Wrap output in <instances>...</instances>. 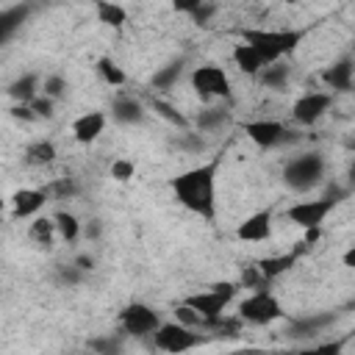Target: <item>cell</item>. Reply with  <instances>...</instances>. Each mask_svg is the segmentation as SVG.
Returning a JSON list of instances; mask_svg holds the SVG:
<instances>
[{
    "label": "cell",
    "instance_id": "8fae6325",
    "mask_svg": "<svg viewBox=\"0 0 355 355\" xmlns=\"http://www.w3.org/2000/svg\"><path fill=\"white\" fill-rule=\"evenodd\" d=\"M183 302H189L200 316H202V324L205 322H214V319H219L222 313H225V308H227V302H230V297L227 294H222V291H216V288H205V291H197V294H189Z\"/></svg>",
    "mask_w": 355,
    "mask_h": 355
},
{
    "label": "cell",
    "instance_id": "cb8c5ba5",
    "mask_svg": "<svg viewBox=\"0 0 355 355\" xmlns=\"http://www.w3.org/2000/svg\"><path fill=\"white\" fill-rule=\"evenodd\" d=\"M53 219H55V230H58V236H61L64 241H75V239L80 236V222H78L75 214H69V211H58Z\"/></svg>",
    "mask_w": 355,
    "mask_h": 355
},
{
    "label": "cell",
    "instance_id": "74e56055",
    "mask_svg": "<svg viewBox=\"0 0 355 355\" xmlns=\"http://www.w3.org/2000/svg\"><path fill=\"white\" fill-rule=\"evenodd\" d=\"M349 150H352V153H355V141H352V144H349Z\"/></svg>",
    "mask_w": 355,
    "mask_h": 355
},
{
    "label": "cell",
    "instance_id": "8d00e7d4",
    "mask_svg": "<svg viewBox=\"0 0 355 355\" xmlns=\"http://www.w3.org/2000/svg\"><path fill=\"white\" fill-rule=\"evenodd\" d=\"M349 178H352V183H355V164H352V169H349Z\"/></svg>",
    "mask_w": 355,
    "mask_h": 355
},
{
    "label": "cell",
    "instance_id": "52a82bcc",
    "mask_svg": "<svg viewBox=\"0 0 355 355\" xmlns=\"http://www.w3.org/2000/svg\"><path fill=\"white\" fill-rule=\"evenodd\" d=\"M191 89L200 94V100H214V97H230V78L222 67L216 64H200L191 72Z\"/></svg>",
    "mask_w": 355,
    "mask_h": 355
},
{
    "label": "cell",
    "instance_id": "4316f807",
    "mask_svg": "<svg viewBox=\"0 0 355 355\" xmlns=\"http://www.w3.org/2000/svg\"><path fill=\"white\" fill-rule=\"evenodd\" d=\"M133 175H136V164H133L130 158H116V161H111V178H114L116 183L133 180Z\"/></svg>",
    "mask_w": 355,
    "mask_h": 355
},
{
    "label": "cell",
    "instance_id": "3957f363",
    "mask_svg": "<svg viewBox=\"0 0 355 355\" xmlns=\"http://www.w3.org/2000/svg\"><path fill=\"white\" fill-rule=\"evenodd\" d=\"M239 319L250 322V324H272V322L283 319V305L272 291L255 288L250 297H244L239 302Z\"/></svg>",
    "mask_w": 355,
    "mask_h": 355
},
{
    "label": "cell",
    "instance_id": "5bb4252c",
    "mask_svg": "<svg viewBox=\"0 0 355 355\" xmlns=\"http://www.w3.org/2000/svg\"><path fill=\"white\" fill-rule=\"evenodd\" d=\"M47 202V191L44 189H19L11 197V211L17 219H28L36 216Z\"/></svg>",
    "mask_w": 355,
    "mask_h": 355
},
{
    "label": "cell",
    "instance_id": "f1b7e54d",
    "mask_svg": "<svg viewBox=\"0 0 355 355\" xmlns=\"http://www.w3.org/2000/svg\"><path fill=\"white\" fill-rule=\"evenodd\" d=\"M222 122H225V111H219V108H205V111H200V116H197L200 130H211V128H216V125H222Z\"/></svg>",
    "mask_w": 355,
    "mask_h": 355
},
{
    "label": "cell",
    "instance_id": "d6986e66",
    "mask_svg": "<svg viewBox=\"0 0 355 355\" xmlns=\"http://www.w3.org/2000/svg\"><path fill=\"white\" fill-rule=\"evenodd\" d=\"M294 261H297V255H294V252H283V255H269V258H261L255 266L261 269V275H263L266 280H272V277L283 275L286 269H291V266H294Z\"/></svg>",
    "mask_w": 355,
    "mask_h": 355
},
{
    "label": "cell",
    "instance_id": "7c38bea8",
    "mask_svg": "<svg viewBox=\"0 0 355 355\" xmlns=\"http://www.w3.org/2000/svg\"><path fill=\"white\" fill-rule=\"evenodd\" d=\"M269 236H272V208L250 214L236 227V239L239 241H269Z\"/></svg>",
    "mask_w": 355,
    "mask_h": 355
},
{
    "label": "cell",
    "instance_id": "7402d4cb",
    "mask_svg": "<svg viewBox=\"0 0 355 355\" xmlns=\"http://www.w3.org/2000/svg\"><path fill=\"white\" fill-rule=\"evenodd\" d=\"M97 75H100L108 86H125V80H128V75L122 72V67H119L114 58H108V55L97 58Z\"/></svg>",
    "mask_w": 355,
    "mask_h": 355
},
{
    "label": "cell",
    "instance_id": "ba28073f",
    "mask_svg": "<svg viewBox=\"0 0 355 355\" xmlns=\"http://www.w3.org/2000/svg\"><path fill=\"white\" fill-rule=\"evenodd\" d=\"M119 324H122L125 333L141 338V336H153V333L158 330L161 316H158L155 308H150V305H144V302H130V305H125V308L119 311Z\"/></svg>",
    "mask_w": 355,
    "mask_h": 355
},
{
    "label": "cell",
    "instance_id": "ffe728a7",
    "mask_svg": "<svg viewBox=\"0 0 355 355\" xmlns=\"http://www.w3.org/2000/svg\"><path fill=\"white\" fill-rule=\"evenodd\" d=\"M36 89H39V75L28 72V75L17 78V80L8 86V94H11L14 100H19V103H31V100L36 97Z\"/></svg>",
    "mask_w": 355,
    "mask_h": 355
},
{
    "label": "cell",
    "instance_id": "9a60e30c",
    "mask_svg": "<svg viewBox=\"0 0 355 355\" xmlns=\"http://www.w3.org/2000/svg\"><path fill=\"white\" fill-rule=\"evenodd\" d=\"M111 116L119 125H139V122H144V105L130 94H119L111 103Z\"/></svg>",
    "mask_w": 355,
    "mask_h": 355
},
{
    "label": "cell",
    "instance_id": "1f68e13d",
    "mask_svg": "<svg viewBox=\"0 0 355 355\" xmlns=\"http://www.w3.org/2000/svg\"><path fill=\"white\" fill-rule=\"evenodd\" d=\"M11 116H14V119H22V122H33V119H39L36 111H33L28 103H17V105L11 108Z\"/></svg>",
    "mask_w": 355,
    "mask_h": 355
},
{
    "label": "cell",
    "instance_id": "44dd1931",
    "mask_svg": "<svg viewBox=\"0 0 355 355\" xmlns=\"http://www.w3.org/2000/svg\"><path fill=\"white\" fill-rule=\"evenodd\" d=\"M25 161H28V164H39V166L53 164V161H55V144H53V141H44V139L28 144V147H25Z\"/></svg>",
    "mask_w": 355,
    "mask_h": 355
},
{
    "label": "cell",
    "instance_id": "4fadbf2b",
    "mask_svg": "<svg viewBox=\"0 0 355 355\" xmlns=\"http://www.w3.org/2000/svg\"><path fill=\"white\" fill-rule=\"evenodd\" d=\"M105 130V114L103 111H86L72 122V139L78 144H94Z\"/></svg>",
    "mask_w": 355,
    "mask_h": 355
},
{
    "label": "cell",
    "instance_id": "e0dca14e",
    "mask_svg": "<svg viewBox=\"0 0 355 355\" xmlns=\"http://www.w3.org/2000/svg\"><path fill=\"white\" fill-rule=\"evenodd\" d=\"M233 64L244 72V75H261V69L266 67V61L258 55V50L252 47V44H247V42H239L236 47H233Z\"/></svg>",
    "mask_w": 355,
    "mask_h": 355
},
{
    "label": "cell",
    "instance_id": "30bf717a",
    "mask_svg": "<svg viewBox=\"0 0 355 355\" xmlns=\"http://www.w3.org/2000/svg\"><path fill=\"white\" fill-rule=\"evenodd\" d=\"M330 103H333V94L330 92H308V94H302V97L294 100L291 116L300 125H316L327 114Z\"/></svg>",
    "mask_w": 355,
    "mask_h": 355
},
{
    "label": "cell",
    "instance_id": "277c9868",
    "mask_svg": "<svg viewBox=\"0 0 355 355\" xmlns=\"http://www.w3.org/2000/svg\"><path fill=\"white\" fill-rule=\"evenodd\" d=\"M324 175V158L319 153H305V155H297L286 164L283 169V180L286 186H291L294 191H308L311 186H316Z\"/></svg>",
    "mask_w": 355,
    "mask_h": 355
},
{
    "label": "cell",
    "instance_id": "8992f818",
    "mask_svg": "<svg viewBox=\"0 0 355 355\" xmlns=\"http://www.w3.org/2000/svg\"><path fill=\"white\" fill-rule=\"evenodd\" d=\"M153 341H155L158 349L178 355V352H186V349L200 347L202 338H200V333H194V327H189V324H183V322L175 319V322H161L158 330L153 333Z\"/></svg>",
    "mask_w": 355,
    "mask_h": 355
},
{
    "label": "cell",
    "instance_id": "9c48e42d",
    "mask_svg": "<svg viewBox=\"0 0 355 355\" xmlns=\"http://www.w3.org/2000/svg\"><path fill=\"white\" fill-rule=\"evenodd\" d=\"M241 130H244V136H247L255 147H261V150H272V147H277L280 141L288 139L286 125L277 122V119H252V122H244Z\"/></svg>",
    "mask_w": 355,
    "mask_h": 355
},
{
    "label": "cell",
    "instance_id": "d4e9b609",
    "mask_svg": "<svg viewBox=\"0 0 355 355\" xmlns=\"http://www.w3.org/2000/svg\"><path fill=\"white\" fill-rule=\"evenodd\" d=\"M53 233H58V230H55V219H44V216H39V219L31 222V239L39 241V244L50 247Z\"/></svg>",
    "mask_w": 355,
    "mask_h": 355
},
{
    "label": "cell",
    "instance_id": "836d02e7",
    "mask_svg": "<svg viewBox=\"0 0 355 355\" xmlns=\"http://www.w3.org/2000/svg\"><path fill=\"white\" fill-rule=\"evenodd\" d=\"M211 14H214V6H211V3L205 0V3H202V6H200V8L194 11V14H191V17H194V22H197V25H202V22H205V19L211 17Z\"/></svg>",
    "mask_w": 355,
    "mask_h": 355
},
{
    "label": "cell",
    "instance_id": "2e32d148",
    "mask_svg": "<svg viewBox=\"0 0 355 355\" xmlns=\"http://www.w3.org/2000/svg\"><path fill=\"white\" fill-rule=\"evenodd\" d=\"M352 75H355V64H352L349 58H341V61L330 64V67L322 72V80H324L330 89H336V92H347V89H352Z\"/></svg>",
    "mask_w": 355,
    "mask_h": 355
},
{
    "label": "cell",
    "instance_id": "d6a6232c",
    "mask_svg": "<svg viewBox=\"0 0 355 355\" xmlns=\"http://www.w3.org/2000/svg\"><path fill=\"white\" fill-rule=\"evenodd\" d=\"M205 0H169V6L178 11V14H194Z\"/></svg>",
    "mask_w": 355,
    "mask_h": 355
},
{
    "label": "cell",
    "instance_id": "484cf974",
    "mask_svg": "<svg viewBox=\"0 0 355 355\" xmlns=\"http://www.w3.org/2000/svg\"><path fill=\"white\" fill-rule=\"evenodd\" d=\"M180 69H183L180 61H178V64H169V67H164V69H158L155 78H153V86H155V89H169V86L180 78Z\"/></svg>",
    "mask_w": 355,
    "mask_h": 355
},
{
    "label": "cell",
    "instance_id": "d590c367",
    "mask_svg": "<svg viewBox=\"0 0 355 355\" xmlns=\"http://www.w3.org/2000/svg\"><path fill=\"white\" fill-rule=\"evenodd\" d=\"M55 191H58V194H72L75 186H72V180H58V183H55Z\"/></svg>",
    "mask_w": 355,
    "mask_h": 355
},
{
    "label": "cell",
    "instance_id": "6da1fadb",
    "mask_svg": "<svg viewBox=\"0 0 355 355\" xmlns=\"http://www.w3.org/2000/svg\"><path fill=\"white\" fill-rule=\"evenodd\" d=\"M216 172H219V158H211V161L197 164L169 180L175 200L186 211H191L208 222L216 216Z\"/></svg>",
    "mask_w": 355,
    "mask_h": 355
},
{
    "label": "cell",
    "instance_id": "83f0119b",
    "mask_svg": "<svg viewBox=\"0 0 355 355\" xmlns=\"http://www.w3.org/2000/svg\"><path fill=\"white\" fill-rule=\"evenodd\" d=\"M42 94H47V97H53V100L64 97V94H67V80H64L61 75H47L44 83H42Z\"/></svg>",
    "mask_w": 355,
    "mask_h": 355
},
{
    "label": "cell",
    "instance_id": "ac0fdd59",
    "mask_svg": "<svg viewBox=\"0 0 355 355\" xmlns=\"http://www.w3.org/2000/svg\"><path fill=\"white\" fill-rule=\"evenodd\" d=\"M94 14H97V22H103L105 28H114V31L128 22L125 6H119L114 0H94Z\"/></svg>",
    "mask_w": 355,
    "mask_h": 355
},
{
    "label": "cell",
    "instance_id": "e575fe53",
    "mask_svg": "<svg viewBox=\"0 0 355 355\" xmlns=\"http://www.w3.org/2000/svg\"><path fill=\"white\" fill-rule=\"evenodd\" d=\"M341 263H344L347 269H355V244H352V247H349V250L341 255Z\"/></svg>",
    "mask_w": 355,
    "mask_h": 355
},
{
    "label": "cell",
    "instance_id": "f546056e",
    "mask_svg": "<svg viewBox=\"0 0 355 355\" xmlns=\"http://www.w3.org/2000/svg\"><path fill=\"white\" fill-rule=\"evenodd\" d=\"M53 103H55L53 97H47V94H36V97H33L28 105L36 111V116H44V119H50V116H53Z\"/></svg>",
    "mask_w": 355,
    "mask_h": 355
},
{
    "label": "cell",
    "instance_id": "5b68a950",
    "mask_svg": "<svg viewBox=\"0 0 355 355\" xmlns=\"http://www.w3.org/2000/svg\"><path fill=\"white\" fill-rule=\"evenodd\" d=\"M338 205V191L319 197V200H300L286 211V219L294 222L297 227L308 230V227H322V222L327 219V214Z\"/></svg>",
    "mask_w": 355,
    "mask_h": 355
},
{
    "label": "cell",
    "instance_id": "603a6c76",
    "mask_svg": "<svg viewBox=\"0 0 355 355\" xmlns=\"http://www.w3.org/2000/svg\"><path fill=\"white\" fill-rule=\"evenodd\" d=\"M261 83H263L266 89H283V86L288 83V67H283L280 61L266 64V67L261 69Z\"/></svg>",
    "mask_w": 355,
    "mask_h": 355
},
{
    "label": "cell",
    "instance_id": "f35d334b",
    "mask_svg": "<svg viewBox=\"0 0 355 355\" xmlns=\"http://www.w3.org/2000/svg\"><path fill=\"white\" fill-rule=\"evenodd\" d=\"M288 3H297V0H288Z\"/></svg>",
    "mask_w": 355,
    "mask_h": 355
},
{
    "label": "cell",
    "instance_id": "4dcf8cb0",
    "mask_svg": "<svg viewBox=\"0 0 355 355\" xmlns=\"http://www.w3.org/2000/svg\"><path fill=\"white\" fill-rule=\"evenodd\" d=\"M153 111L155 114H161L164 119H169L172 125H180V128H186V119L172 108V105H166V103H161V100H153Z\"/></svg>",
    "mask_w": 355,
    "mask_h": 355
},
{
    "label": "cell",
    "instance_id": "7a4b0ae2",
    "mask_svg": "<svg viewBox=\"0 0 355 355\" xmlns=\"http://www.w3.org/2000/svg\"><path fill=\"white\" fill-rule=\"evenodd\" d=\"M302 36H305V31H266V28H244L241 31V42L252 44L266 64H275L283 55L294 53L297 44L302 42Z\"/></svg>",
    "mask_w": 355,
    "mask_h": 355
}]
</instances>
